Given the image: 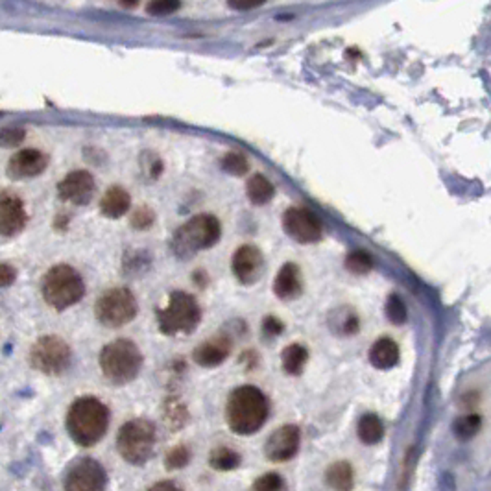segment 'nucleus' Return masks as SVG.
<instances>
[{"mask_svg":"<svg viewBox=\"0 0 491 491\" xmlns=\"http://www.w3.org/2000/svg\"><path fill=\"white\" fill-rule=\"evenodd\" d=\"M110 427V410L96 397H80L67 412V430L80 447H93Z\"/></svg>","mask_w":491,"mask_h":491,"instance_id":"f03ea898","label":"nucleus"},{"mask_svg":"<svg viewBox=\"0 0 491 491\" xmlns=\"http://www.w3.org/2000/svg\"><path fill=\"white\" fill-rule=\"evenodd\" d=\"M177 10H179V0H150V4L146 6L148 15L153 17H165Z\"/></svg>","mask_w":491,"mask_h":491,"instance_id":"473e14b6","label":"nucleus"},{"mask_svg":"<svg viewBox=\"0 0 491 491\" xmlns=\"http://www.w3.org/2000/svg\"><path fill=\"white\" fill-rule=\"evenodd\" d=\"M131 207V198L122 187H110L100 200V213L105 218H122Z\"/></svg>","mask_w":491,"mask_h":491,"instance_id":"6ab92c4d","label":"nucleus"},{"mask_svg":"<svg viewBox=\"0 0 491 491\" xmlns=\"http://www.w3.org/2000/svg\"><path fill=\"white\" fill-rule=\"evenodd\" d=\"M100 369L104 377L117 386L135 381L143 367V353L131 340H113L100 351Z\"/></svg>","mask_w":491,"mask_h":491,"instance_id":"7ed1b4c3","label":"nucleus"},{"mask_svg":"<svg viewBox=\"0 0 491 491\" xmlns=\"http://www.w3.org/2000/svg\"><path fill=\"white\" fill-rule=\"evenodd\" d=\"M71 348L59 336H43L32 345L30 364L45 375H61L71 364Z\"/></svg>","mask_w":491,"mask_h":491,"instance_id":"1a4fd4ad","label":"nucleus"},{"mask_svg":"<svg viewBox=\"0 0 491 491\" xmlns=\"http://www.w3.org/2000/svg\"><path fill=\"white\" fill-rule=\"evenodd\" d=\"M261 329H263V338L272 340L276 336H279V334H283L285 324L281 320H277L276 316H266L263 320V325H261Z\"/></svg>","mask_w":491,"mask_h":491,"instance_id":"f704fd0d","label":"nucleus"},{"mask_svg":"<svg viewBox=\"0 0 491 491\" xmlns=\"http://www.w3.org/2000/svg\"><path fill=\"white\" fill-rule=\"evenodd\" d=\"M338 324L331 325L334 333L338 334H355L358 331V320L355 312H348V314H342V310H338V316H334Z\"/></svg>","mask_w":491,"mask_h":491,"instance_id":"2f4dec72","label":"nucleus"},{"mask_svg":"<svg viewBox=\"0 0 491 491\" xmlns=\"http://www.w3.org/2000/svg\"><path fill=\"white\" fill-rule=\"evenodd\" d=\"M176 484H172V482H159V484H155V486L152 487V490H176Z\"/></svg>","mask_w":491,"mask_h":491,"instance_id":"ea45409f","label":"nucleus"},{"mask_svg":"<svg viewBox=\"0 0 491 491\" xmlns=\"http://www.w3.org/2000/svg\"><path fill=\"white\" fill-rule=\"evenodd\" d=\"M222 168L224 172L231 174V176H244L248 174L249 162L246 159V155L240 152H229L224 159H222Z\"/></svg>","mask_w":491,"mask_h":491,"instance_id":"c85d7f7f","label":"nucleus"},{"mask_svg":"<svg viewBox=\"0 0 491 491\" xmlns=\"http://www.w3.org/2000/svg\"><path fill=\"white\" fill-rule=\"evenodd\" d=\"M273 194H276L273 185L261 174L252 176L246 183V196H248V200L252 201L253 206H266V203L272 201Z\"/></svg>","mask_w":491,"mask_h":491,"instance_id":"412c9836","label":"nucleus"},{"mask_svg":"<svg viewBox=\"0 0 491 491\" xmlns=\"http://www.w3.org/2000/svg\"><path fill=\"white\" fill-rule=\"evenodd\" d=\"M270 414V405L257 386H239L229 394L225 418L229 429L239 436H252L263 429Z\"/></svg>","mask_w":491,"mask_h":491,"instance_id":"f257e3e1","label":"nucleus"},{"mask_svg":"<svg viewBox=\"0 0 491 491\" xmlns=\"http://www.w3.org/2000/svg\"><path fill=\"white\" fill-rule=\"evenodd\" d=\"M252 487L257 491H276V490H283L285 484H283V478L279 477V475H276V473H268V475H263L261 478H257Z\"/></svg>","mask_w":491,"mask_h":491,"instance_id":"72a5a7b5","label":"nucleus"},{"mask_svg":"<svg viewBox=\"0 0 491 491\" xmlns=\"http://www.w3.org/2000/svg\"><path fill=\"white\" fill-rule=\"evenodd\" d=\"M119 4L126 6V8H134V6L138 4V0H117Z\"/></svg>","mask_w":491,"mask_h":491,"instance_id":"a19ab883","label":"nucleus"},{"mask_svg":"<svg viewBox=\"0 0 491 491\" xmlns=\"http://www.w3.org/2000/svg\"><path fill=\"white\" fill-rule=\"evenodd\" d=\"M155 447V427L152 421L137 418L120 427L117 434V451L131 466H144Z\"/></svg>","mask_w":491,"mask_h":491,"instance_id":"0eeeda50","label":"nucleus"},{"mask_svg":"<svg viewBox=\"0 0 491 491\" xmlns=\"http://www.w3.org/2000/svg\"><path fill=\"white\" fill-rule=\"evenodd\" d=\"M23 129H6L4 134H2V143H4L6 146H15V144L23 143Z\"/></svg>","mask_w":491,"mask_h":491,"instance_id":"4c0bfd02","label":"nucleus"},{"mask_svg":"<svg viewBox=\"0 0 491 491\" xmlns=\"http://www.w3.org/2000/svg\"><path fill=\"white\" fill-rule=\"evenodd\" d=\"M153 222H155V213L146 206L137 207V209L131 213V218H129L131 227L137 229V231H146V229L152 227Z\"/></svg>","mask_w":491,"mask_h":491,"instance_id":"c756f323","label":"nucleus"},{"mask_svg":"<svg viewBox=\"0 0 491 491\" xmlns=\"http://www.w3.org/2000/svg\"><path fill=\"white\" fill-rule=\"evenodd\" d=\"M41 292L48 305L56 310H65L76 305L85 294V285L80 273L69 264L52 266L41 283Z\"/></svg>","mask_w":491,"mask_h":491,"instance_id":"39448f33","label":"nucleus"},{"mask_svg":"<svg viewBox=\"0 0 491 491\" xmlns=\"http://www.w3.org/2000/svg\"><path fill=\"white\" fill-rule=\"evenodd\" d=\"M107 484V475L100 463L93 458H80L69 466L65 473V490L98 491Z\"/></svg>","mask_w":491,"mask_h":491,"instance_id":"9b49d317","label":"nucleus"},{"mask_svg":"<svg viewBox=\"0 0 491 491\" xmlns=\"http://www.w3.org/2000/svg\"><path fill=\"white\" fill-rule=\"evenodd\" d=\"M266 0H227V6L231 10H239V11H248V10H255L259 6H263Z\"/></svg>","mask_w":491,"mask_h":491,"instance_id":"e433bc0d","label":"nucleus"},{"mask_svg":"<svg viewBox=\"0 0 491 491\" xmlns=\"http://www.w3.org/2000/svg\"><path fill=\"white\" fill-rule=\"evenodd\" d=\"M384 310H386L388 320H390L391 324L401 325L406 321V307L405 303H403V300H401L399 296H396V294H391V296L388 297Z\"/></svg>","mask_w":491,"mask_h":491,"instance_id":"7c9ffc66","label":"nucleus"},{"mask_svg":"<svg viewBox=\"0 0 491 491\" xmlns=\"http://www.w3.org/2000/svg\"><path fill=\"white\" fill-rule=\"evenodd\" d=\"M281 360L283 369L288 375H301L307 366V360H309V351L301 343H290L288 348L283 349Z\"/></svg>","mask_w":491,"mask_h":491,"instance_id":"4be33fe9","label":"nucleus"},{"mask_svg":"<svg viewBox=\"0 0 491 491\" xmlns=\"http://www.w3.org/2000/svg\"><path fill=\"white\" fill-rule=\"evenodd\" d=\"M369 362L377 369H391L399 362V345L391 338H379L369 349Z\"/></svg>","mask_w":491,"mask_h":491,"instance_id":"aec40b11","label":"nucleus"},{"mask_svg":"<svg viewBox=\"0 0 491 491\" xmlns=\"http://www.w3.org/2000/svg\"><path fill=\"white\" fill-rule=\"evenodd\" d=\"M15 277H17V272H15V268L10 266V264H2V268H0V281H2V286H10L11 283L15 281Z\"/></svg>","mask_w":491,"mask_h":491,"instance_id":"58836bf2","label":"nucleus"},{"mask_svg":"<svg viewBox=\"0 0 491 491\" xmlns=\"http://www.w3.org/2000/svg\"><path fill=\"white\" fill-rule=\"evenodd\" d=\"M191 449L187 447V445H176V447H172L167 453V456H165V468H167L168 471L183 469L187 463L191 462Z\"/></svg>","mask_w":491,"mask_h":491,"instance_id":"cd10ccee","label":"nucleus"},{"mask_svg":"<svg viewBox=\"0 0 491 491\" xmlns=\"http://www.w3.org/2000/svg\"><path fill=\"white\" fill-rule=\"evenodd\" d=\"M357 432L362 444L375 445L384 438V425L377 414H366L358 421Z\"/></svg>","mask_w":491,"mask_h":491,"instance_id":"5701e85b","label":"nucleus"},{"mask_svg":"<svg viewBox=\"0 0 491 491\" xmlns=\"http://www.w3.org/2000/svg\"><path fill=\"white\" fill-rule=\"evenodd\" d=\"M327 484L334 490H351L353 487V468L349 462H336L327 469Z\"/></svg>","mask_w":491,"mask_h":491,"instance_id":"b1692460","label":"nucleus"},{"mask_svg":"<svg viewBox=\"0 0 491 491\" xmlns=\"http://www.w3.org/2000/svg\"><path fill=\"white\" fill-rule=\"evenodd\" d=\"M26 209L19 196L4 191L0 198V229L4 237H17L26 225Z\"/></svg>","mask_w":491,"mask_h":491,"instance_id":"2eb2a0df","label":"nucleus"},{"mask_svg":"<svg viewBox=\"0 0 491 491\" xmlns=\"http://www.w3.org/2000/svg\"><path fill=\"white\" fill-rule=\"evenodd\" d=\"M231 270H233L235 277L239 279V283L246 286H252L263 277L264 272V257L261 249L255 246H240L237 252L233 253L231 259Z\"/></svg>","mask_w":491,"mask_h":491,"instance_id":"ddd939ff","label":"nucleus"},{"mask_svg":"<svg viewBox=\"0 0 491 491\" xmlns=\"http://www.w3.org/2000/svg\"><path fill=\"white\" fill-rule=\"evenodd\" d=\"M303 292V279L297 264L286 263L273 279V294L283 301H294Z\"/></svg>","mask_w":491,"mask_h":491,"instance_id":"a211bd4d","label":"nucleus"},{"mask_svg":"<svg viewBox=\"0 0 491 491\" xmlns=\"http://www.w3.org/2000/svg\"><path fill=\"white\" fill-rule=\"evenodd\" d=\"M345 268L348 272L355 273V276H366L367 272H372L373 261L372 255L362 249H357V252H351L345 259Z\"/></svg>","mask_w":491,"mask_h":491,"instance_id":"bb28decb","label":"nucleus"},{"mask_svg":"<svg viewBox=\"0 0 491 491\" xmlns=\"http://www.w3.org/2000/svg\"><path fill=\"white\" fill-rule=\"evenodd\" d=\"M283 229L297 244H316L324 235L320 218L307 207H288L283 216Z\"/></svg>","mask_w":491,"mask_h":491,"instance_id":"9d476101","label":"nucleus"},{"mask_svg":"<svg viewBox=\"0 0 491 491\" xmlns=\"http://www.w3.org/2000/svg\"><path fill=\"white\" fill-rule=\"evenodd\" d=\"M95 179L87 170H74L63 177L57 185L59 200L71 201L74 206H87L95 196Z\"/></svg>","mask_w":491,"mask_h":491,"instance_id":"4468645a","label":"nucleus"},{"mask_svg":"<svg viewBox=\"0 0 491 491\" xmlns=\"http://www.w3.org/2000/svg\"><path fill=\"white\" fill-rule=\"evenodd\" d=\"M231 338L227 334H216L213 338L201 342L194 349L192 358L201 367H216L225 362V358L231 355Z\"/></svg>","mask_w":491,"mask_h":491,"instance_id":"f3484780","label":"nucleus"},{"mask_svg":"<svg viewBox=\"0 0 491 491\" xmlns=\"http://www.w3.org/2000/svg\"><path fill=\"white\" fill-rule=\"evenodd\" d=\"M137 310V301L129 288H111L98 297L95 305L96 320L111 329L135 320Z\"/></svg>","mask_w":491,"mask_h":491,"instance_id":"6e6552de","label":"nucleus"},{"mask_svg":"<svg viewBox=\"0 0 491 491\" xmlns=\"http://www.w3.org/2000/svg\"><path fill=\"white\" fill-rule=\"evenodd\" d=\"M200 321V303L187 292H172L168 305L158 310V327L167 336L194 333Z\"/></svg>","mask_w":491,"mask_h":491,"instance_id":"423d86ee","label":"nucleus"},{"mask_svg":"<svg viewBox=\"0 0 491 491\" xmlns=\"http://www.w3.org/2000/svg\"><path fill=\"white\" fill-rule=\"evenodd\" d=\"M222 235V225L213 215H198L177 229L172 237V252L179 259H189L198 252L213 248Z\"/></svg>","mask_w":491,"mask_h":491,"instance_id":"20e7f679","label":"nucleus"},{"mask_svg":"<svg viewBox=\"0 0 491 491\" xmlns=\"http://www.w3.org/2000/svg\"><path fill=\"white\" fill-rule=\"evenodd\" d=\"M170 412H167V421H172L176 429H179L183 423L187 421L189 414H187V408L182 403H174V405H168Z\"/></svg>","mask_w":491,"mask_h":491,"instance_id":"c9c22d12","label":"nucleus"},{"mask_svg":"<svg viewBox=\"0 0 491 491\" xmlns=\"http://www.w3.org/2000/svg\"><path fill=\"white\" fill-rule=\"evenodd\" d=\"M48 167V158L39 150H20L8 162V176L11 179H28L43 174Z\"/></svg>","mask_w":491,"mask_h":491,"instance_id":"dca6fc26","label":"nucleus"},{"mask_svg":"<svg viewBox=\"0 0 491 491\" xmlns=\"http://www.w3.org/2000/svg\"><path fill=\"white\" fill-rule=\"evenodd\" d=\"M300 427L296 425H283L272 432L264 445V454L270 462H288L300 451Z\"/></svg>","mask_w":491,"mask_h":491,"instance_id":"f8f14e48","label":"nucleus"},{"mask_svg":"<svg viewBox=\"0 0 491 491\" xmlns=\"http://www.w3.org/2000/svg\"><path fill=\"white\" fill-rule=\"evenodd\" d=\"M240 454L229 447H216L209 456L211 468L216 471H233L240 466Z\"/></svg>","mask_w":491,"mask_h":491,"instance_id":"393cba45","label":"nucleus"},{"mask_svg":"<svg viewBox=\"0 0 491 491\" xmlns=\"http://www.w3.org/2000/svg\"><path fill=\"white\" fill-rule=\"evenodd\" d=\"M482 427V421H480V415L477 414H468V415H462V418H458L456 421H454L453 429H454V434H456L458 439H471L473 436L478 434V430H480Z\"/></svg>","mask_w":491,"mask_h":491,"instance_id":"a878e982","label":"nucleus"}]
</instances>
